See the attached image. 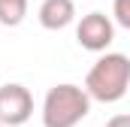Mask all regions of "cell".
<instances>
[{
  "label": "cell",
  "instance_id": "1",
  "mask_svg": "<svg viewBox=\"0 0 130 127\" xmlns=\"http://www.w3.org/2000/svg\"><path fill=\"white\" fill-rule=\"evenodd\" d=\"M130 88V58L121 52H106L94 61L85 76V91L91 100L100 103H118Z\"/></svg>",
  "mask_w": 130,
  "mask_h": 127
},
{
  "label": "cell",
  "instance_id": "2",
  "mask_svg": "<svg viewBox=\"0 0 130 127\" xmlns=\"http://www.w3.org/2000/svg\"><path fill=\"white\" fill-rule=\"evenodd\" d=\"M91 112V97L79 85H55L42 100V127H76Z\"/></svg>",
  "mask_w": 130,
  "mask_h": 127
},
{
  "label": "cell",
  "instance_id": "3",
  "mask_svg": "<svg viewBox=\"0 0 130 127\" xmlns=\"http://www.w3.org/2000/svg\"><path fill=\"white\" fill-rule=\"evenodd\" d=\"M30 115H33V94L24 85H18V82L0 85V124L21 127L30 121Z\"/></svg>",
  "mask_w": 130,
  "mask_h": 127
},
{
  "label": "cell",
  "instance_id": "4",
  "mask_svg": "<svg viewBox=\"0 0 130 127\" xmlns=\"http://www.w3.org/2000/svg\"><path fill=\"white\" fill-rule=\"evenodd\" d=\"M76 39L88 52H106L115 39V21L106 12H88L76 24Z\"/></svg>",
  "mask_w": 130,
  "mask_h": 127
},
{
  "label": "cell",
  "instance_id": "5",
  "mask_svg": "<svg viewBox=\"0 0 130 127\" xmlns=\"http://www.w3.org/2000/svg\"><path fill=\"white\" fill-rule=\"evenodd\" d=\"M76 21V3L73 0H42L39 3V24L45 30H64Z\"/></svg>",
  "mask_w": 130,
  "mask_h": 127
},
{
  "label": "cell",
  "instance_id": "6",
  "mask_svg": "<svg viewBox=\"0 0 130 127\" xmlns=\"http://www.w3.org/2000/svg\"><path fill=\"white\" fill-rule=\"evenodd\" d=\"M27 15V0H0V24L18 27Z\"/></svg>",
  "mask_w": 130,
  "mask_h": 127
},
{
  "label": "cell",
  "instance_id": "7",
  "mask_svg": "<svg viewBox=\"0 0 130 127\" xmlns=\"http://www.w3.org/2000/svg\"><path fill=\"white\" fill-rule=\"evenodd\" d=\"M112 18H115V24L130 30V0H115L112 3Z\"/></svg>",
  "mask_w": 130,
  "mask_h": 127
},
{
  "label": "cell",
  "instance_id": "8",
  "mask_svg": "<svg viewBox=\"0 0 130 127\" xmlns=\"http://www.w3.org/2000/svg\"><path fill=\"white\" fill-rule=\"evenodd\" d=\"M106 127H130V115H112Z\"/></svg>",
  "mask_w": 130,
  "mask_h": 127
},
{
  "label": "cell",
  "instance_id": "9",
  "mask_svg": "<svg viewBox=\"0 0 130 127\" xmlns=\"http://www.w3.org/2000/svg\"><path fill=\"white\" fill-rule=\"evenodd\" d=\"M0 127H3V124H0Z\"/></svg>",
  "mask_w": 130,
  "mask_h": 127
}]
</instances>
